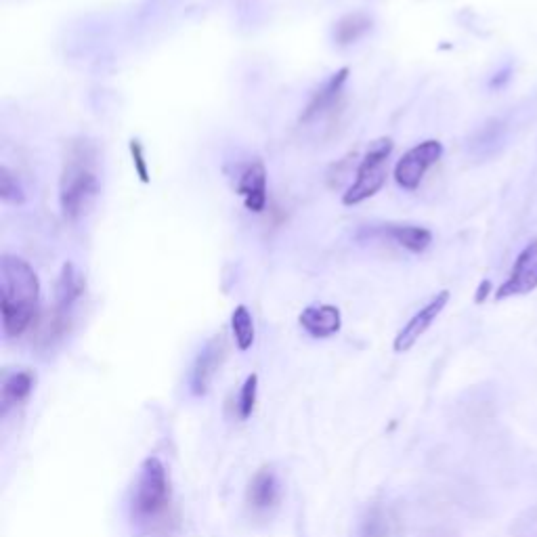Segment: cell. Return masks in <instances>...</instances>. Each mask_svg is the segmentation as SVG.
<instances>
[{"instance_id": "7a4b0ae2", "label": "cell", "mask_w": 537, "mask_h": 537, "mask_svg": "<svg viewBox=\"0 0 537 537\" xmlns=\"http://www.w3.org/2000/svg\"><path fill=\"white\" fill-rule=\"evenodd\" d=\"M0 300H3L5 336H24L38 315L40 282L32 265L21 256L5 254L0 261Z\"/></svg>"}, {"instance_id": "5bb4252c", "label": "cell", "mask_w": 537, "mask_h": 537, "mask_svg": "<svg viewBox=\"0 0 537 537\" xmlns=\"http://www.w3.org/2000/svg\"><path fill=\"white\" fill-rule=\"evenodd\" d=\"M384 235L403 250L412 252V254H422L428 250V246L433 244V233L431 229L420 227V225H403V223H391L384 225Z\"/></svg>"}, {"instance_id": "9a60e30c", "label": "cell", "mask_w": 537, "mask_h": 537, "mask_svg": "<svg viewBox=\"0 0 537 537\" xmlns=\"http://www.w3.org/2000/svg\"><path fill=\"white\" fill-rule=\"evenodd\" d=\"M36 384V376L30 370H15L5 376L3 389H0V405H3V414H7L11 407L26 401Z\"/></svg>"}, {"instance_id": "52a82bcc", "label": "cell", "mask_w": 537, "mask_h": 537, "mask_svg": "<svg viewBox=\"0 0 537 537\" xmlns=\"http://www.w3.org/2000/svg\"><path fill=\"white\" fill-rule=\"evenodd\" d=\"M535 288H537V240L527 244L523 252L517 256V263H514L506 282L498 288L496 298L504 300L512 296H523L533 292Z\"/></svg>"}, {"instance_id": "44dd1931", "label": "cell", "mask_w": 537, "mask_h": 537, "mask_svg": "<svg viewBox=\"0 0 537 537\" xmlns=\"http://www.w3.org/2000/svg\"><path fill=\"white\" fill-rule=\"evenodd\" d=\"M489 292H491V282H489V279H485V282L477 290V296H475L477 303H483V300L489 296Z\"/></svg>"}, {"instance_id": "8fae6325", "label": "cell", "mask_w": 537, "mask_h": 537, "mask_svg": "<svg viewBox=\"0 0 537 537\" xmlns=\"http://www.w3.org/2000/svg\"><path fill=\"white\" fill-rule=\"evenodd\" d=\"M298 324L313 338H332L342 328L340 309L334 305H309L298 315Z\"/></svg>"}, {"instance_id": "ba28073f", "label": "cell", "mask_w": 537, "mask_h": 537, "mask_svg": "<svg viewBox=\"0 0 537 537\" xmlns=\"http://www.w3.org/2000/svg\"><path fill=\"white\" fill-rule=\"evenodd\" d=\"M225 355H227V345H225L223 334L214 336L206 342V347L200 351L196 363H193V370H191L189 384H191L193 395L200 397V395L208 393L214 376H217V372L221 370Z\"/></svg>"}, {"instance_id": "30bf717a", "label": "cell", "mask_w": 537, "mask_h": 537, "mask_svg": "<svg viewBox=\"0 0 537 537\" xmlns=\"http://www.w3.org/2000/svg\"><path fill=\"white\" fill-rule=\"evenodd\" d=\"M248 506L256 514H267L282 502V485L273 468H261L248 487Z\"/></svg>"}, {"instance_id": "277c9868", "label": "cell", "mask_w": 537, "mask_h": 537, "mask_svg": "<svg viewBox=\"0 0 537 537\" xmlns=\"http://www.w3.org/2000/svg\"><path fill=\"white\" fill-rule=\"evenodd\" d=\"M393 154V139L380 137L370 143L368 152L357 166L355 181L342 193V204L357 206L374 198L389 177V158Z\"/></svg>"}, {"instance_id": "e0dca14e", "label": "cell", "mask_w": 537, "mask_h": 537, "mask_svg": "<svg viewBox=\"0 0 537 537\" xmlns=\"http://www.w3.org/2000/svg\"><path fill=\"white\" fill-rule=\"evenodd\" d=\"M231 332H233V340L235 345H238L240 351H248L254 345L256 338V330H254V319L252 313L246 305H238L231 313Z\"/></svg>"}, {"instance_id": "d6986e66", "label": "cell", "mask_w": 537, "mask_h": 537, "mask_svg": "<svg viewBox=\"0 0 537 537\" xmlns=\"http://www.w3.org/2000/svg\"><path fill=\"white\" fill-rule=\"evenodd\" d=\"M256 393H259V376L250 374V376L246 378V382L242 384L240 399H238V412H240V418H242V420H248V418L254 414V407H256Z\"/></svg>"}, {"instance_id": "ffe728a7", "label": "cell", "mask_w": 537, "mask_h": 537, "mask_svg": "<svg viewBox=\"0 0 537 537\" xmlns=\"http://www.w3.org/2000/svg\"><path fill=\"white\" fill-rule=\"evenodd\" d=\"M128 149H131V158H133V166H135V173H137L139 181L143 185H147L152 179H149V166H147V160H145L143 143L139 139H131V143H128Z\"/></svg>"}, {"instance_id": "4fadbf2b", "label": "cell", "mask_w": 537, "mask_h": 537, "mask_svg": "<svg viewBox=\"0 0 537 537\" xmlns=\"http://www.w3.org/2000/svg\"><path fill=\"white\" fill-rule=\"evenodd\" d=\"M84 277L82 273L76 269L74 263H63L59 279H57V288H55V309L61 313L72 315L74 305L80 300V296L84 294Z\"/></svg>"}, {"instance_id": "9c48e42d", "label": "cell", "mask_w": 537, "mask_h": 537, "mask_svg": "<svg viewBox=\"0 0 537 537\" xmlns=\"http://www.w3.org/2000/svg\"><path fill=\"white\" fill-rule=\"evenodd\" d=\"M238 196L250 212L261 214L267 206V168L261 160H254L244 168V173L235 185Z\"/></svg>"}, {"instance_id": "6da1fadb", "label": "cell", "mask_w": 537, "mask_h": 537, "mask_svg": "<svg viewBox=\"0 0 537 537\" xmlns=\"http://www.w3.org/2000/svg\"><path fill=\"white\" fill-rule=\"evenodd\" d=\"M99 152L89 139H74L63 158L59 179V206L63 219L80 221L99 196Z\"/></svg>"}, {"instance_id": "8992f818", "label": "cell", "mask_w": 537, "mask_h": 537, "mask_svg": "<svg viewBox=\"0 0 537 537\" xmlns=\"http://www.w3.org/2000/svg\"><path fill=\"white\" fill-rule=\"evenodd\" d=\"M449 296H451L449 290H441L439 294H435L431 300H428L420 311L414 313V317L407 321V324L395 336V342H393L395 353H407L410 349H414L416 342L428 332V328L435 324V319L447 307Z\"/></svg>"}, {"instance_id": "ac0fdd59", "label": "cell", "mask_w": 537, "mask_h": 537, "mask_svg": "<svg viewBox=\"0 0 537 537\" xmlns=\"http://www.w3.org/2000/svg\"><path fill=\"white\" fill-rule=\"evenodd\" d=\"M0 198H3L5 204H13V206L26 202L24 187L19 185V181L13 177V173L7 166H3V170H0Z\"/></svg>"}, {"instance_id": "3957f363", "label": "cell", "mask_w": 537, "mask_h": 537, "mask_svg": "<svg viewBox=\"0 0 537 537\" xmlns=\"http://www.w3.org/2000/svg\"><path fill=\"white\" fill-rule=\"evenodd\" d=\"M170 506V479L166 466L160 458L149 456L143 460L135 481L131 514L133 521L141 525H152L162 519Z\"/></svg>"}, {"instance_id": "7c38bea8", "label": "cell", "mask_w": 537, "mask_h": 537, "mask_svg": "<svg viewBox=\"0 0 537 537\" xmlns=\"http://www.w3.org/2000/svg\"><path fill=\"white\" fill-rule=\"evenodd\" d=\"M349 76H351L349 68H340L321 84V87L311 95L303 116H300V122L307 124L319 116H324L342 95V89H345V84L349 82Z\"/></svg>"}, {"instance_id": "5b68a950", "label": "cell", "mask_w": 537, "mask_h": 537, "mask_svg": "<svg viewBox=\"0 0 537 537\" xmlns=\"http://www.w3.org/2000/svg\"><path fill=\"white\" fill-rule=\"evenodd\" d=\"M443 158V143L426 139L416 147L407 149L395 164V181L405 191H416L424 181V175Z\"/></svg>"}, {"instance_id": "2e32d148", "label": "cell", "mask_w": 537, "mask_h": 537, "mask_svg": "<svg viewBox=\"0 0 537 537\" xmlns=\"http://www.w3.org/2000/svg\"><path fill=\"white\" fill-rule=\"evenodd\" d=\"M372 30V17L365 13H349L342 17L336 28H334V38L340 47H347L357 42L363 34H368Z\"/></svg>"}, {"instance_id": "7402d4cb", "label": "cell", "mask_w": 537, "mask_h": 537, "mask_svg": "<svg viewBox=\"0 0 537 537\" xmlns=\"http://www.w3.org/2000/svg\"><path fill=\"white\" fill-rule=\"evenodd\" d=\"M363 537H378V523H372L370 529H368V533H365Z\"/></svg>"}]
</instances>
